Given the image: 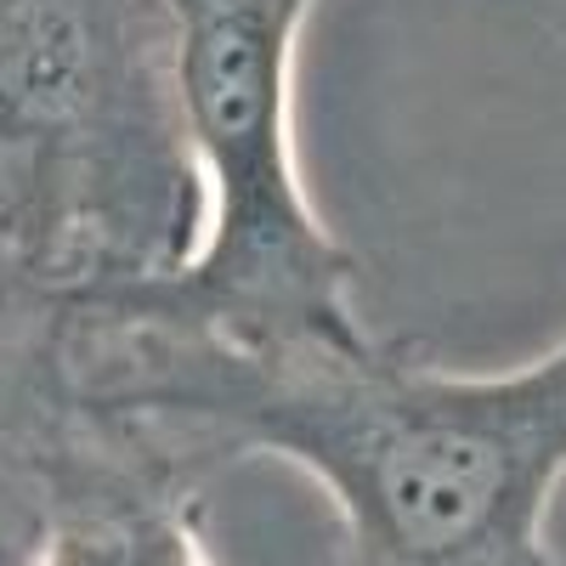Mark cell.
<instances>
[{
  "label": "cell",
  "instance_id": "1",
  "mask_svg": "<svg viewBox=\"0 0 566 566\" xmlns=\"http://www.w3.org/2000/svg\"><path fill=\"white\" fill-rule=\"evenodd\" d=\"M63 397L210 482L283 459L328 493L340 566H566V335L504 374H459L408 340L250 357L103 306L40 317Z\"/></svg>",
  "mask_w": 566,
  "mask_h": 566
},
{
  "label": "cell",
  "instance_id": "2",
  "mask_svg": "<svg viewBox=\"0 0 566 566\" xmlns=\"http://www.w3.org/2000/svg\"><path fill=\"white\" fill-rule=\"evenodd\" d=\"M170 0H0L12 328L176 272L199 239Z\"/></svg>",
  "mask_w": 566,
  "mask_h": 566
},
{
  "label": "cell",
  "instance_id": "3",
  "mask_svg": "<svg viewBox=\"0 0 566 566\" xmlns=\"http://www.w3.org/2000/svg\"><path fill=\"white\" fill-rule=\"evenodd\" d=\"M306 12L312 0H170L199 239L159 283L91 306L250 357L368 340L352 301L357 255L317 216L295 154Z\"/></svg>",
  "mask_w": 566,
  "mask_h": 566
},
{
  "label": "cell",
  "instance_id": "4",
  "mask_svg": "<svg viewBox=\"0 0 566 566\" xmlns=\"http://www.w3.org/2000/svg\"><path fill=\"white\" fill-rule=\"evenodd\" d=\"M40 464V566H216L205 538V482L125 424L91 419L63 397Z\"/></svg>",
  "mask_w": 566,
  "mask_h": 566
},
{
  "label": "cell",
  "instance_id": "5",
  "mask_svg": "<svg viewBox=\"0 0 566 566\" xmlns=\"http://www.w3.org/2000/svg\"><path fill=\"white\" fill-rule=\"evenodd\" d=\"M63 408V386L40 323H23L0 340V442L40 437Z\"/></svg>",
  "mask_w": 566,
  "mask_h": 566
},
{
  "label": "cell",
  "instance_id": "6",
  "mask_svg": "<svg viewBox=\"0 0 566 566\" xmlns=\"http://www.w3.org/2000/svg\"><path fill=\"white\" fill-rule=\"evenodd\" d=\"M40 442H45V431L0 442V566H40V533H45Z\"/></svg>",
  "mask_w": 566,
  "mask_h": 566
},
{
  "label": "cell",
  "instance_id": "7",
  "mask_svg": "<svg viewBox=\"0 0 566 566\" xmlns=\"http://www.w3.org/2000/svg\"><path fill=\"white\" fill-rule=\"evenodd\" d=\"M0 335H12V306H7V290H0Z\"/></svg>",
  "mask_w": 566,
  "mask_h": 566
},
{
  "label": "cell",
  "instance_id": "8",
  "mask_svg": "<svg viewBox=\"0 0 566 566\" xmlns=\"http://www.w3.org/2000/svg\"><path fill=\"white\" fill-rule=\"evenodd\" d=\"M0 340H7V335H0Z\"/></svg>",
  "mask_w": 566,
  "mask_h": 566
}]
</instances>
